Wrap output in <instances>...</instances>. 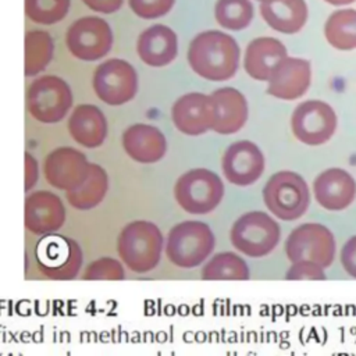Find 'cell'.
Wrapping results in <instances>:
<instances>
[{
  "instance_id": "obj_1",
  "label": "cell",
  "mask_w": 356,
  "mask_h": 356,
  "mask_svg": "<svg viewBox=\"0 0 356 356\" xmlns=\"http://www.w3.org/2000/svg\"><path fill=\"white\" fill-rule=\"evenodd\" d=\"M239 46L236 40L221 31L197 33L188 49L191 68L207 81H227L239 67Z\"/></svg>"
},
{
  "instance_id": "obj_2",
  "label": "cell",
  "mask_w": 356,
  "mask_h": 356,
  "mask_svg": "<svg viewBox=\"0 0 356 356\" xmlns=\"http://www.w3.org/2000/svg\"><path fill=\"white\" fill-rule=\"evenodd\" d=\"M164 246L160 228L150 221L128 222L117 238V252L122 263L134 273H147L157 267Z\"/></svg>"
},
{
  "instance_id": "obj_3",
  "label": "cell",
  "mask_w": 356,
  "mask_h": 356,
  "mask_svg": "<svg viewBox=\"0 0 356 356\" xmlns=\"http://www.w3.org/2000/svg\"><path fill=\"white\" fill-rule=\"evenodd\" d=\"M214 246V234L206 222L185 220L170 229L165 254L179 268H195L213 253Z\"/></svg>"
},
{
  "instance_id": "obj_4",
  "label": "cell",
  "mask_w": 356,
  "mask_h": 356,
  "mask_svg": "<svg viewBox=\"0 0 356 356\" xmlns=\"http://www.w3.org/2000/svg\"><path fill=\"white\" fill-rule=\"evenodd\" d=\"M263 202L267 210L277 218L293 221L307 211L310 191L302 175L284 170L273 174L266 182Z\"/></svg>"
},
{
  "instance_id": "obj_5",
  "label": "cell",
  "mask_w": 356,
  "mask_h": 356,
  "mask_svg": "<svg viewBox=\"0 0 356 356\" xmlns=\"http://www.w3.org/2000/svg\"><path fill=\"white\" fill-rule=\"evenodd\" d=\"M224 184L207 168H192L184 172L174 185V197L179 207L189 214H207L222 200Z\"/></svg>"
},
{
  "instance_id": "obj_6",
  "label": "cell",
  "mask_w": 356,
  "mask_h": 356,
  "mask_svg": "<svg viewBox=\"0 0 356 356\" xmlns=\"http://www.w3.org/2000/svg\"><path fill=\"white\" fill-rule=\"evenodd\" d=\"M229 239L245 256L263 257L277 248L281 228L270 214L259 210L248 211L232 224Z\"/></svg>"
},
{
  "instance_id": "obj_7",
  "label": "cell",
  "mask_w": 356,
  "mask_h": 356,
  "mask_svg": "<svg viewBox=\"0 0 356 356\" xmlns=\"http://www.w3.org/2000/svg\"><path fill=\"white\" fill-rule=\"evenodd\" d=\"M72 106L70 85L60 76L43 75L36 78L26 90L29 114L42 124L60 122Z\"/></svg>"
},
{
  "instance_id": "obj_8",
  "label": "cell",
  "mask_w": 356,
  "mask_h": 356,
  "mask_svg": "<svg viewBox=\"0 0 356 356\" xmlns=\"http://www.w3.org/2000/svg\"><path fill=\"white\" fill-rule=\"evenodd\" d=\"M82 249L72 238L49 234L36 246L38 268L49 280H74L82 267Z\"/></svg>"
},
{
  "instance_id": "obj_9",
  "label": "cell",
  "mask_w": 356,
  "mask_h": 356,
  "mask_svg": "<svg viewBox=\"0 0 356 356\" xmlns=\"http://www.w3.org/2000/svg\"><path fill=\"white\" fill-rule=\"evenodd\" d=\"M334 234L320 222H305L291 231L285 239V254L291 263L312 260L328 268L335 257Z\"/></svg>"
},
{
  "instance_id": "obj_10",
  "label": "cell",
  "mask_w": 356,
  "mask_h": 356,
  "mask_svg": "<svg viewBox=\"0 0 356 356\" xmlns=\"http://www.w3.org/2000/svg\"><path fill=\"white\" fill-rule=\"evenodd\" d=\"M337 127L335 110L323 100H305L295 107L291 115L293 136L307 146L324 145L334 136Z\"/></svg>"
},
{
  "instance_id": "obj_11",
  "label": "cell",
  "mask_w": 356,
  "mask_h": 356,
  "mask_svg": "<svg viewBox=\"0 0 356 356\" xmlns=\"http://www.w3.org/2000/svg\"><path fill=\"white\" fill-rule=\"evenodd\" d=\"M93 90L106 104H125L132 100L138 92L136 70L125 60L110 58L95 70Z\"/></svg>"
},
{
  "instance_id": "obj_12",
  "label": "cell",
  "mask_w": 356,
  "mask_h": 356,
  "mask_svg": "<svg viewBox=\"0 0 356 356\" xmlns=\"http://www.w3.org/2000/svg\"><path fill=\"white\" fill-rule=\"evenodd\" d=\"M65 44L74 57L83 61H96L111 50L113 32L106 19L82 17L67 29Z\"/></svg>"
},
{
  "instance_id": "obj_13",
  "label": "cell",
  "mask_w": 356,
  "mask_h": 356,
  "mask_svg": "<svg viewBox=\"0 0 356 356\" xmlns=\"http://www.w3.org/2000/svg\"><path fill=\"white\" fill-rule=\"evenodd\" d=\"M89 161L81 150L71 146H60L51 150L43 163L46 181L56 189L72 191L88 177Z\"/></svg>"
},
{
  "instance_id": "obj_14",
  "label": "cell",
  "mask_w": 356,
  "mask_h": 356,
  "mask_svg": "<svg viewBox=\"0 0 356 356\" xmlns=\"http://www.w3.org/2000/svg\"><path fill=\"white\" fill-rule=\"evenodd\" d=\"M266 165L260 147L252 140L232 142L221 159V170L228 182L236 186H249L263 174Z\"/></svg>"
},
{
  "instance_id": "obj_15",
  "label": "cell",
  "mask_w": 356,
  "mask_h": 356,
  "mask_svg": "<svg viewBox=\"0 0 356 356\" xmlns=\"http://www.w3.org/2000/svg\"><path fill=\"white\" fill-rule=\"evenodd\" d=\"M174 127L189 136H197L213 129L216 107L210 95L191 92L178 97L171 107Z\"/></svg>"
},
{
  "instance_id": "obj_16",
  "label": "cell",
  "mask_w": 356,
  "mask_h": 356,
  "mask_svg": "<svg viewBox=\"0 0 356 356\" xmlns=\"http://www.w3.org/2000/svg\"><path fill=\"white\" fill-rule=\"evenodd\" d=\"M67 211L60 196L50 191H35L25 199V228L35 235L57 232L65 222Z\"/></svg>"
},
{
  "instance_id": "obj_17",
  "label": "cell",
  "mask_w": 356,
  "mask_h": 356,
  "mask_svg": "<svg viewBox=\"0 0 356 356\" xmlns=\"http://www.w3.org/2000/svg\"><path fill=\"white\" fill-rule=\"evenodd\" d=\"M316 202L328 211L348 209L356 197V181L343 168L331 167L320 172L313 182Z\"/></svg>"
},
{
  "instance_id": "obj_18",
  "label": "cell",
  "mask_w": 356,
  "mask_h": 356,
  "mask_svg": "<svg viewBox=\"0 0 356 356\" xmlns=\"http://www.w3.org/2000/svg\"><path fill=\"white\" fill-rule=\"evenodd\" d=\"M312 82V67L305 58L286 56L268 79L267 93L281 100L302 97Z\"/></svg>"
},
{
  "instance_id": "obj_19",
  "label": "cell",
  "mask_w": 356,
  "mask_h": 356,
  "mask_svg": "<svg viewBox=\"0 0 356 356\" xmlns=\"http://www.w3.org/2000/svg\"><path fill=\"white\" fill-rule=\"evenodd\" d=\"M121 143L125 153L142 164L156 163L167 153L164 134L150 124L139 122L128 127L121 136Z\"/></svg>"
},
{
  "instance_id": "obj_20",
  "label": "cell",
  "mask_w": 356,
  "mask_h": 356,
  "mask_svg": "<svg viewBox=\"0 0 356 356\" xmlns=\"http://www.w3.org/2000/svg\"><path fill=\"white\" fill-rule=\"evenodd\" d=\"M288 56L284 43L275 38H256L246 46L243 67L249 76L268 82L277 65Z\"/></svg>"
},
{
  "instance_id": "obj_21",
  "label": "cell",
  "mask_w": 356,
  "mask_h": 356,
  "mask_svg": "<svg viewBox=\"0 0 356 356\" xmlns=\"http://www.w3.org/2000/svg\"><path fill=\"white\" fill-rule=\"evenodd\" d=\"M136 50L145 64L150 67H164L177 57L178 39L171 28L156 24L139 35Z\"/></svg>"
},
{
  "instance_id": "obj_22",
  "label": "cell",
  "mask_w": 356,
  "mask_h": 356,
  "mask_svg": "<svg viewBox=\"0 0 356 356\" xmlns=\"http://www.w3.org/2000/svg\"><path fill=\"white\" fill-rule=\"evenodd\" d=\"M67 127L71 138L88 149L102 146L108 131L106 115L95 104L76 106L68 118Z\"/></svg>"
},
{
  "instance_id": "obj_23",
  "label": "cell",
  "mask_w": 356,
  "mask_h": 356,
  "mask_svg": "<svg viewBox=\"0 0 356 356\" xmlns=\"http://www.w3.org/2000/svg\"><path fill=\"white\" fill-rule=\"evenodd\" d=\"M216 107V122L213 131L220 135L238 132L248 121V102L235 88L216 89L211 95Z\"/></svg>"
},
{
  "instance_id": "obj_24",
  "label": "cell",
  "mask_w": 356,
  "mask_h": 356,
  "mask_svg": "<svg viewBox=\"0 0 356 356\" xmlns=\"http://www.w3.org/2000/svg\"><path fill=\"white\" fill-rule=\"evenodd\" d=\"M260 14L274 31L292 35L305 26L307 6L305 0H270L260 4Z\"/></svg>"
},
{
  "instance_id": "obj_25",
  "label": "cell",
  "mask_w": 356,
  "mask_h": 356,
  "mask_svg": "<svg viewBox=\"0 0 356 356\" xmlns=\"http://www.w3.org/2000/svg\"><path fill=\"white\" fill-rule=\"evenodd\" d=\"M108 191V175L106 170L96 164H89L86 179L75 189L67 192L68 203L76 210H90L99 206Z\"/></svg>"
},
{
  "instance_id": "obj_26",
  "label": "cell",
  "mask_w": 356,
  "mask_h": 356,
  "mask_svg": "<svg viewBox=\"0 0 356 356\" xmlns=\"http://www.w3.org/2000/svg\"><path fill=\"white\" fill-rule=\"evenodd\" d=\"M324 36L334 49L343 51L356 49V10L334 11L325 21Z\"/></svg>"
},
{
  "instance_id": "obj_27",
  "label": "cell",
  "mask_w": 356,
  "mask_h": 356,
  "mask_svg": "<svg viewBox=\"0 0 356 356\" xmlns=\"http://www.w3.org/2000/svg\"><path fill=\"white\" fill-rule=\"evenodd\" d=\"M54 43L46 31H29L25 35V75L33 76L42 72L50 63Z\"/></svg>"
},
{
  "instance_id": "obj_28",
  "label": "cell",
  "mask_w": 356,
  "mask_h": 356,
  "mask_svg": "<svg viewBox=\"0 0 356 356\" xmlns=\"http://www.w3.org/2000/svg\"><path fill=\"white\" fill-rule=\"evenodd\" d=\"M249 267L246 261L234 252H221L214 254L202 268V280H249Z\"/></svg>"
},
{
  "instance_id": "obj_29",
  "label": "cell",
  "mask_w": 356,
  "mask_h": 356,
  "mask_svg": "<svg viewBox=\"0 0 356 356\" xmlns=\"http://www.w3.org/2000/svg\"><path fill=\"white\" fill-rule=\"evenodd\" d=\"M214 14L222 28L241 31L250 24L253 6L249 0H217Z\"/></svg>"
},
{
  "instance_id": "obj_30",
  "label": "cell",
  "mask_w": 356,
  "mask_h": 356,
  "mask_svg": "<svg viewBox=\"0 0 356 356\" xmlns=\"http://www.w3.org/2000/svg\"><path fill=\"white\" fill-rule=\"evenodd\" d=\"M70 0H25V13L36 24H56L67 15Z\"/></svg>"
},
{
  "instance_id": "obj_31",
  "label": "cell",
  "mask_w": 356,
  "mask_h": 356,
  "mask_svg": "<svg viewBox=\"0 0 356 356\" xmlns=\"http://www.w3.org/2000/svg\"><path fill=\"white\" fill-rule=\"evenodd\" d=\"M125 277V271L124 267L121 264V261H118L114 257H100L93 260L83 271L82 274V280H90V281H96V280H111V281H120L124 280Z\"/></svg>"
},
{
  "instance_id": "obj_32",
  "label": "cell",
  "mask_w": 356,
  "mask_h": 356,
  "mask_svg": "<svg viewBox=\"0 0 356 356\" xmlns=\"http://www.w3.org/2000/svg\"><path fill=\"white\" fill-rule=\"evenodd\" d=\"M131 10L140 18L153 19L165 15L175 0H128Z\"/></svg>"
},
{
  "instance_id": "obj_33",
  "label": "cell",
  "mask_w": 356,
  "mask_h": 356,
  "mask_svg": "<svg viewBox=\"0 0 356 356\" xmlns=\"http://www.w3.org/2000/svg\"><path fill=\"white\" fill-rule=\"evenodd\" d=\"M286 280H325L324 267L312 260H299L292 263L285 274Z\"/></svg>"
},
{
  "instance_id": "obj_34",
  "label": "cell",
  "mask_w": 356,
  "mask_h": 356,
  "mask_svg": "<svg viewBox=\"0 0 356 356\" xmlns=\"http://www.w3.org/2000/svg\"><path fill=\"white\" fill-rule=\"evenodd\" d=\"M339 259L345 273L356 280V235L350 236L342 245Z\"/></svg>"
},
{
  "instance_id": "obj_35",
  "label": "cell",
  "mask_w": 356,
  "mask_h": 356,
  "mask_svg": "<svg viewBox=\"0 0 356 356\" xmlns=\"http://www.w3.org/2000/svg\"><path fill=\"white\" fill-rule=\"evenodd\" d=\"M39 170L38 161L31 153H25V191L29 192L38 182Z\"/></svg>"
},
{
  "instance_id": "obj_36",
  "label": "cell",
  "mask_w": 356,
  "mask_h": 356,
  "mask_svg": "<svg viewBox=\"0 0 356 356\" xmlns=\"http://www.w3.org/2000/svg\"><path fill=\"white\" fill-rule=\"evenodd\" d=\"M90 10L103 13V14H110L115 13L121 6L122 0H82Z\"/></svg>"
},
{
  "instance_id": "obj_37",
  "label": "cell",
  "mask_w": 356,
  "mask_h": 356,
  "mask_svg": "<svg viewBox=\"0 0 356 356\" xmlns=\"http://www.w3.org/2000/svg\"><path fill=\"white\" fill-rule=\"evenodd\" d=\"M324 1H327L328 4H332V6H346V4H350L356 0H324Z\"/></svg>"
},
{
  "instance_id": "obj_38",
  "label": "cell",
  "mask_w": 356,
  "mask_h": 356,
  "mask_svg": "<svg viewBox=\"0 0 356 356\" xmlns=\"http://www.w3.org/2000/svg\"><path fill=\"white\" fill-rule=\"evenodd\" d=\"M259 1H261V3H263V1H270V0H259Z\"/></svg>"
}]
</instances>
